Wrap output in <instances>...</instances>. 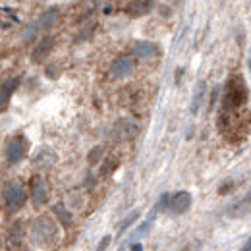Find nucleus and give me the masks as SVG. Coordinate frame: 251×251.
<instances>
[{"instance_id":"nucleus-1","label":"nucleus","mask_w":251,"mask_h":251,"mask_svg":"<svg viewBox=\"0 0 251 251\" xmlns=\"http://www.w3.org/2000/svg\"><path fill=\"white\" fill-rule=\"evenodd\" d=\"M58 238V226L56 222L49 217H41L33 222L31 226V240L37 246H50Z\"/></svg>"},{"instance_id":"nucleus-2","label":"nucleus","mask_w":251,"mask_h":251,"mask_svg":"<svg viewBox=\"0 0 251 251\" xmlns=\"http://www.w3.org/2000/svg\"><path fill=\"white\" fill-rule=\"evenodd\" d=\"M248 100V87H246V81L242 79V75H234L230 81H228V89L224 95V112L228 110H236L240 108L244 102Z\"/></svg>"},{"instance_id":"nucleus-3","label":"nucleus","mask_w":251,"mask_h":251,"mask_svg":"<svg viewBox=\"0 0 251 251\" xmlns=\"http://www.w3.org/2000/svg\"><path fill=\"white\" fill-rule=\"evenodd\" d=\"M27 149H29V141L25 135H14L8 143V149H6V158L10 164H18L22 158L27 155Z\"/></svg>"},{"instance_id":"nucleus-4","label":"nucleus","mask_w":251,"mask_h":251,"mask_svg":"<svg viewBox=\"0 0 251 251\" xmlns=\"http://www.w3.org/2000/svg\"><path fill=\"white\" fill-rule=\"evenodd\" d=\"M25 199H27V193H25L24 186H20V184L8 186V189H6V205H8L10 211L22 209L24 203H25Z\"/></svg>"},{"instance_id":"nucleus-5","label":"nucleus","mask_w":251,"mask_h":251,"mask_svg":"<svg viewBox=\"0 0 251 251\" xmlns=\"http://www.w3.org/2000/svg\"><path fill=\"white\" fill-rule=\"evenodd\" d=\"M189 207H191V193H189V191H178V193L170 195L168 209H170L174 215H184Z\"/></svg>"},{"instance_id":"nucleus-6","label":"nucleus","mask_w":251,"mask_h":251,"mask_svg":"<svg viewBox=\"0 0 251 251\" xmlns=\"http://www.w3.org/2000/svg\"><path fill=\"white\" fill-rule=\"evenodd\" d=\"M133 72V60L129 56H120L110 66V77L114 79H124Z\"/></svg>"},{"instance_id":"nucleus-7","label":"nucleus","mask_w":251,"mask_h":251,"mask_svg":"<svg viewBox=\"0 0 251 251\" xmlns=\"http://www.w3.org/2000/svg\"><path fill=\"white\" fill-rule=\"evenodd\" d=\"M31 199L37 207L49 201V186L41 176H35L31 180Z\"/></svg>"},{"instance_id":"nucleus-8","label":"nucleus","mask_w":251,"mask_h":251,"mask_svg":"<svg viewBox=\"0 0 251 251\" xmlns=\"http://www.w3.org/2000/svg\"><path fill=\"white\" fill-rule=\"evenodd\" d=\"M251 213V193H248L244 199H240L238 203H234L230 209H228V217L230 219H242V217H248Z\"/></svg>"},{"instance_id":"nucleus-9","label":"nucleus","mask_w":251,"mask_h":251,"mask_svg":"<svg viewBox=\"0 0 251 251\" xmlns=\"http://www.w3.org/2000/svg\"><path fill=\"white\" fill-rule=\"evenodd\" d=\"M52 47H54V39H52V37H45V39H41L39 45H37V49L33 50V60H35V62H43V60L50 54Z\"/></svg>"},{"instance_id":"nucleus-10","label":"nucleus","mask_w":251,"mask_h":251,"mask_svg":"<svg viewBox=\"0 0 251 251\" xmlns=\"http://www.w3.org/2000/svg\"><path fill=\"white\" fill-rule=\"evenodd\" d=\"M133 52H135V56H139V58H155L158 54V47L153 45V43H149V41H139V43L135 45Z\"/></svg>"},{"instance_id":"nucleus-11","label":"nucleus","mask_w":251,"mask_h":251,"mask_svg":"<svg viewBox=\"0 0 251 251\" xmlns=\"http://www.w3.org/2000/svg\"><path fill=\"white\" fill-rule=\"evenodd\" d=\"M58 20H60V12H58L56 8L47 10V12L39 18V27H41V29H52V27L58 24Z\"/></svg>"},{"instance_id":"nucleus-12","label":"nucleus","mask_w":251,"mask_h":251,"mask_svg":"<svg viewBox=\"0 0 251 251\" xmlns=\"http://www.w3.org/2000/svg\"><path fill=\"white\" fill-rule=\"evenodd\" d=\"M54 160H56V155L45 147V149L39 151L37 157L33 158V164H35L37 168H50V166L54 164Z\"/></svg>"},{"instance_id":"nucleus-13","label":"nucleus","mask_w":251,"mask_h":251,"mask_svg":"<svg viewBox=\"0 0 251 251\" xmlns=\"http://www.w3.org/2000/svg\"><path fill=\"white\" fill-rule=\"evenodd\" d=\"M18 83H20V79H18V77H14V79L6 81V83L0 87V110H2V108H6V104H8L10 97L14 95L16 87H18Z\"/></svg>"},{"instance_id":"nucleus-14","label":"nucleus","mask_w":251,"mask_h":251,"mask_svg":"<svg viewBox=\"0 0 251 251\" xmlns=\"http://www.w3.org/2000/svg\"><path fill=\"white\" fill-rule=\"evenodd\" d=\"M205 91H207V83L201 79L197 81L195 89H193V97H191V114H197L201 102H203V97H205Z\"/></svg>"},{"instance_id":"nucleus-15","label":"nucleus","mask_w":251,"mask_h":251,"mask_svg":"<svg viewBox=\"0 0 251 251\" xmlns=\"http://www.w3.org/2000/svg\"><path fill=\"white\" fill-rule=\"evenodd\" d=\"M151 8H153L151 2H129L127 4V14L133 16V18H139V16L147 14Z\"/></svg>"},{"instance_id":"nucleus-16","label":"nucleus","mask_w":251,"mask_h":251,"mask_svg":"<svg viewBox=\"0 0 251 251\" xmlns=\"http://www.w3.org/2000/svg\"><path fill=\"white\" fill-rule=\"evenodd\" d=\"M24 238V228H22V222H16L10 230H8V242H12L14 246H18Z\"/></svg>"},{"instance_id":"nucleus-17","label":"nucleus","mask_w":251,"mask_h":251,"mask_svg":"<svg viewBox=\"0 0 251 251\" xmlns=\"http://www.w3.org/2000/svg\"><path fill=\"white\" fill-rule=\"evenodd\" d=\"M54 213H56V217L60 219V224H62V226H70V224H72V213L64 207L62 203H56V205H54Z\"/></svg>"},{"instance_id":"nucleus-18","label":"nucleus","mask_w":251,"mask_h":251,"mask_svg":"<svg viewBox=\"0 0 251 251\" xmlns=\"http://www.w3.org/2000/svg\"><path fill=\"white\" fill-rule=\"evenodd\" d=\"M116 168H118V158L108 157L106 158V162H104V166L100 168V174H102V176H108V174H112Z\"/></svg>"},{"instance_id":"nucleus-19","label":"nucleus","mask_w":251,"mask_h":251,"mask_svg":"<svg viewBox=\"0 0 251 251\" xmlns=\"http://www.w3.org/2000/svg\"><path fill=\"white\" fill-rule=\"evenodd\" d=\"M151 224H153V220H149V219L145 220V222H143V224H141V226H139V228L129 236V242H131V240H137V238H141V236H145V234L151 230Z\"/></svg>"},{"instance_id":"nucleus-20","label":"nucleus","mask_w":251,"mask_h":251,"mask_svg":"<svg viewBox=\"0 0 251 251\" xmlns=\"http://www.w3.org/2000/svg\"><path fill=\"white\" fill-rule=\"evenodd\" d=\"M137 217H139V211H133V213H129V215H127V217H126L122 222H120V234H122V232H126V230H127V228H129V226H131V224L137 220Z\"/></svg>"},{"instance_id":"nucleus-21","label":"nucleus","mask_w":251,"mask_h":251,"mask_svg":"<svg viewBox=\"0 0 251 251\" xmlns=\"http://www.w3.org/2000/svg\"><path fill=\"white\" fill-rule=\"evenodd\" d=\"M102 157V147H95L93 151L89 153V157H87V160H89V164H97L99 162V158Z\"/></svg>"},{"instance_id":"nucleus-22","label":"nucleus","mask_w":251,"mask_h":251,"mask_svg":"<svg viewBox=\"0 0 251 251\" xmlns=\"http://www.w3.org/2000/svg\"><path fill=\"white\" fill-rule=\"evenodd\" d=\"M60 75V72H58V66H49L47 68V77H50V79H56Z\"/></svg>"},{"instance_id":"nucleus-23","label":"nucleus","mask_w":251,"mask_h":251,"mask_svg":"<svg viewBox=\"0 0 251 251\" xmlns=\"http://www.w3.org/2000/svg\"><path fill=\"white\" fill-rule=\"evenodd\" d=\"M110 240H112L110 236H104V238L100 240V244H99V248H97V250H95V251H104V250H106V248H108V244H110Z\"/></svg>"},{"instance_id":"nucleus-24","label":"nucleus","mask_w":251,"mask_h":251,"mask_svg":"<svg viewBox=\"0 0 251 251\" xmlns=\"http://www.w3.org/2000/svg\"><path fill=\"white\" fill-rule=\"evenodd\" d=\"M129 251H143V246H141V244H131Z\"/></svg>"},{"instance_id":"nucleus-25","label":"nucleus","mask_w":251,"mask_h":251,"mask_svg":"<svg viewBox=\"0 0 251 251\" xmlns=\"http://www.w3.org/2000/svg\"><path fill=\"white\" fill-rule=\"evenodd\" d=\"M240 251H251V238L248 240V242H246V246H244V248H242Z\"/></svg>"},{"instance_id":"nucleus-26","label":"nucleus","mask_w":251,"mask_h":251,"mask_svg":"<svg viewBox=\"0 0 251 251\" xmlns=\"http://www.w3.org/2000/svg\"><path fill=\"white\" fill-rule=\"evenodd\" d=\"M250 68H251V60H250Z\"/></svg>"}]
</instances>
